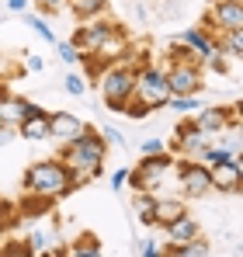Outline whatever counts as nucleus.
Here are the masks:
<instances>
[{
    "label": "nucleus",
    "mask_w": 243,
    "mask_h": 257,
    "mask_svg": "<svg viewBox=\"0 0 243 257\" xmlns=\"http://www.w3.org/2000/svg\"><path fill=\"white\" fill-rule=\"evenodd\" d=\"M97 87H101V97L108 104V111H122V104L132 97V87H136V70L125 66V63H111L97 73Z\"/></svg>",
    "instance_id": "obj_4"
},
{
    "label": "nucleus",
    "mask_w": 243,
    "mask_h": 257,
    "mask_svg": "<svg viewBox=\"0 0 243 257\" xmlns=\"http://www.w3.org/2000/svg\"><path fill=\"white\" fill-rule=\"evenodd\" d=\"M25 101L28 97H14V94H0V125L7 128H18V122L25 118Z\"/></svg>",
    "instance_id": "obj_17"
},
{
    "label": "nucleus",
    "mask_w": 243,
    "mask_h": 257,
    "mask_svg": "<svg viewBox=\"0 0 243 257\" xmlns=\"http://www.w3.org/2000/svg\"><path fill=\"white\" fill-rule=\"evenodd\" d=\"M115 28H118L115 21H94V18H90L83 28L73 32V39H70V42H73V49H77L80 56H94V49L101 45V39H104L108 32H115Z\"/></svg>",
    "instance_id": "obj_9"
},
{
    "label": "nucleus",
    "mask_w": 243,
    "mask_h": 257,
    "mask_svg": "<svg viewBox=\"0 0 243 257\" xmlns=\"http://www.w3.org/2000/svg\"><path fill=\"white\" fill-rule=\"evenodd\" d=\"M14 132H21L25 139H32V143H39V139H49V111L42 108L39 115H28V118H21Z\"/></svg>",
    "instance_id": "obj_18"
},
{
    "label": "nucleus",
    "mask_w": 243,
    "mask_h": 257,
    "mask_svg": "<svg viewBox=\"0 0 243 257\" xmlns=\"http://www.w3.org/2000/svg\"><path fill=\"white\" fill-rule=\"evenodd\" d=\"M167 87L170 94H202L205 70L202 63H167Z\"/></svg>",
    "instance_id": "obj_7"
},
{
    "label": "nucleus",
    "mask_w": 243,
    "mask_h": 257,
    "mask_svg": "<svg viewBox=\"0 0 243 257\" xmlns=\"http://www.w3.org/2000/svg\"><path fill=\"white\" fill-rule=\"evenodd\" d=\"M101 136H104V143H111V146H118V150H129V143H125V136H122L115 125H104L101 128Z\"/></svg>",
    "instance_id": "obj_31"
},
{
    "label": "nucleus",
    "mask_w": 243,
    "mask_h": 257,
    "mask_svg": "<svg viewBox=\"0 0 243 257\" xmlns=\"http://www.w3.org/2000/svg\"><path fill=\"white\" fill-rule=\"evenodd\" d=\"M66 254H73V257H97V254H101V240H97L94 233H80V236L66 247Z\"/></svg>",
    "instance_id": "obj_25"
},
{
    "label": "nucleus",
    "mask_w": 243,
    "mask_h": 257,
    "mask_svg": "<svg viewBox=\"0 0 243 257\" xmlns=\"http://www.w3.org/2000/svg\"><path fill=\"white\" fill-rule=\"evenodd\" d=\"M188 212V205H184V198H160L157 195V205H153V226H167V222H174L177 215Z\"/></svg>",
    "instance_id": "obj_19"
},
{
    "label": "nucleus",
    "mask_w": 243,
    "mask_h": 257,
    "mask_svg": "<svg viewBox=\"0 0 243 257\" xmlns=\"http://www.w3.org/2000/svg\"><path fill=\"white\" fill-rule=\"evenodd\" d=\"M163 229H167V240H170V243H184V240L202 236V226H198V219H195L191 212L177 215V219H174V222H167Z\"/></svg>",
    "instance_id": "obj_15"
},
{
    "label": "nucleus",
    "mask_w": 243,
    "mask_h": 257,
    "mask_svg": "<svg viewBox=\"0 0 243 257\" xmlns=\"http://www.w3.org/2000/svg\"><path fill=\"white\" fill-rule=\"evenodd\" d=\"M63 4H66V0H39V11L42 14H52V11H59Z\"/></svg>",
    "instance_id": "obj_37"
},
{
    "label": "nucleus",
    "mask_w": 243,
    "mask_h": 257,
    "mask_svg": "<svg viewBox=\"0 0 243 257\" xmlns=\"http://www.w3.org/2000/svg\"><path fill=\"white\" fill-rule=\"evenodd\" d=\"M56 157L66 164V171L73 177V188H83V184H90V181L101 177L104 157H108V143H104V136H101L97 128L83 125L80 136H77V139H66Z\"/></svg>",
    "instance_id": "obj_1"
},
{
    "label": "nucleus",
    "mask_w": 243,
    "mask_h": 257,
    "mask_svg": "<svg viewBox=\"0 0 243 257\" xmlns=\"http://www.w3.org/2000/svg\"><path fill=\"white\" fill-rule=\"evenodd\" d=\"M63 87H66V94H73V97H83V94H87V80H83L80 73H66V77H63Z\"/></svg>",
    "instance_id": "obj_28"
},
{
    "label": "nucleus",
    "mask_w": 243,
    "mask_h": 257,
    "mask_svg": "<svg viewBox=\"0 0 243 257\" xmlns=\"http://www.w3.org/2000/svg\"><path fill=\"white\" fill-rule=\"evenodd\" d=\"M195 125L208 139L219 136V132H226V125H229V104H202L195 111Z\"/></svg>",
    "instance_id": "obj_12"
},
{
    "label": "nucleus",
    "mask_w": 243,
    "mask_h": 257,
    "mask_svg": "<svg viewBox=\"0 0 243 257\" xmlns=\"http://www.w3.org/2000/svg\"><path fill=\"white\" fill-rule=\"evenodd\" d=\"M11 136H14V128L0 125V146H7V143H11Z\"/></svg>",
    "instance_id": "obj_41"
},
{
    "label": "nucleus",
    "mask_w": 243,
    "mask_h": 257,
    "mask_svg": "<svg viewBox=\"0 0 243 257\" xmlns=\"http://www.w3.org/2000/svg\"><path fill=\"white\" fill-rule=\"evenodd\" d=\"M11 77H14V66H11V63H7V59L0 56V84H7Z\"/></svg>",
    "instance_id": "obj_38"
},
{
    "label": "nucleus",
    "mask_w": 243,
    "mask_h": 257,
    "mask_svg": "<svg viewBox=\"0 0 243 257\" xmlns=\"http://www.w3.org/2000/svg\"><path fill=\"white\" fill-rule=\"evenodd\" d=\"M25 188H28V195H42V198L56 202V198H66L73 191V177L59 157L56 160L49 157V160H35L25 171Z\"/></svg>",
    "instance_id": "obj_2"
},
{
    "label": "nucleus",
    "mask_w": 243,
    "mask_h": 257,
    "mask_svg": "<svg viewBox=\"0 0 243 257\" xmlns=\"http://www.w3.org/2000/svg\"><path fill=\"white\" fill-rule=\"evenodd\" d=\"M132 97L136 101H143V104H150V111H157L167 104V97H170V87H167V73H163L160 66H139L136 70V87H132Z\"/></svg>",
    "instance_id": "obj_5"
},
{
    "label": "nucleus",
    "mask_w": 243,
    "mask_h": 257,
    "mask_svg": "<svg viewBox=\"0 0 243 257\" xmlns=\"http://www.w3.org/2000/svg\"><path fill=\"white\" fill-rule=\"evenodd\" d=\"M174 171H177V181H181V191H184V195L205 198V195L212 191V171L205 167L202 160H181V157H177Z\"/></svg>",
    "instance_id": "obj_6"
},
{
    "label": "nucleus",
    "mask_w": 243,
    "mask_h": 257,
    "mask_svg": "<svg viewBox=\"0 0 243 257\" xmlns=\"http://www.w3.org/2000/svg\"><path fill=\"white\" fill-rule=\"evenodd\" d=\"M56 49H59V59H63V63H70V66L80 63V52L73 49V42H56Z\"/></svg>",
    "instance_id": "obj_32"
},
{
    "label": "nucleus",
    "mask_w": 243,
    "mask_h": 257,
    "mask_svg": "<svg viewBox=\"0 0 243 257\" xmlns=\"http://www.w3.org/2000/svg\"><path fill=\"white\" fill-rule=\"evenodd\" d=\"M177 39H181V42L188 45V49H191L195 56H198V63H208V59H212V56L219 52V45H215V39H212V35L205 32L202 25H195V28H184V32L177 35Z\"/></svg>",
    "instance_id": "obj_13"
},
{
    "label": "nucleus",
    "mask_w": 243,
    "mask_h": 257,
    "mask_svg": "<svg viewBox=\"0 0 243 257\" xmlns=\"http://www.w3.org/2000/svg\"><path fill=\"white\" fill-rule=\"evenodd\" d=\"M122 115H129V118H136V122H143V118L150 115V104H143V101H136V97H129V101L122 104Z\"/></svg>",
    "instance_id": "obj_27"
},
{
    "label": "nucleus",
    "mask_w": 243,
    "mask_h": 257,
    "mask_svg": "<svg viewBox=\"0 0 243 257\" xmlns=\"http://www.w3.org/2000/svg\"><path fill=\"white\" fill-rule=\"evenodd\" d=\"M18 209H21V215H28V219H39V215H45L52 209V202L42 198V195H25V198L18 202Z\"/></svg>",
    "instance_id": "obj_26"
},
{
    "label": "nucleus",
    "mask_w": 243,
    "mask_h": 257,
    "mask_svg": "<svg viewBox=\"0 0 243 257\" xmlns=\"http://www.w3.org/2000/svg\"><path fill=\"white\" fill-rule=\"evenodd\" d=\"M163 254H170V257H208V254H212V243H208L205 236H195V240H184V243H170V247H163Z\"/></svg>",
    "instance_id": "obj_20"
},
{
    "label": "nucleus",
    "mask_w": 243,
    "mask_h": 257,
    "mask_svg": "<svg viewBox=\"0 0 243 257\" xmlns=\"http://www.w3.org/2000/svg\"><path fill=\"white\" fill-rule=\"evenodd\" d=\"M202 104L205 101L198 97V94H170L163 108H170V111H177V115H195Z\"/></svg>",
    "instance_id": "obj_24"
},
{
    "label": "nucleus",
    "mask_w": 243,
    "mask_h": 257,
    "mask_svg": "<svg viewBox=\"0 0 243 257\" xmlns=\"http://www.w3.org/2000/svg\"><path fill=\"white\" fill-rule=\"evenodd\" d=\"M125 181H129V167L111 171V191H122V188H125Z\"/></svg>",
    "instance_id": "obj_34"
},
{
    "label": "nucleus",
    "mask_w": 243,
    "mask_h": 257,
    "mask_svg": "<svg viewBox=\"0 0 243 257\" xmlns=\"http://www.w3.org/2000/svg\"><path fill=\"white\" fill-rule=\"evenodd\" d=\"M25 25H28V28H32V32L39 35V39H45L49 45L56 42V35H52V28L45 25V18H25Z\"/></svg>",
    "instance_id": "obj_29"
},
{
    "label": "nucleus",
    "mask_w": 243,
    "mask_h": 257,
    "mask_svg": "<svg viewBox=\"0 0 243 257\" xmlns=\"http://www.w3.org/2000/svg\"><path fill=\"white\" fill-rule=\"evenodd\" d=\"M174 164H177V157L167 153V150H160V153H143V160L136 164V171L129 167L125 188H132V191H153L157 195V188L167 181V174L174 171Z\"/></svg>",
    "instance_id": "obj_3"
},
{
    "label": "nucleus",
    "mask_w": 243,
    "mask_h": 257,
    "mask_svg": "<svg viewBox=\"0 0 243 257\" xmlns=\"http://www.w3.org/2000/svg\"><path fill=\"white\" fill-rule=\"evenodd\" d=\"M129 35H125V28H115V32H108L104 39H101V45L94 49V59L101 63V66H111V63H122L125 56H129Z\"/></svg>",
    "instance_id": "obj_11"
},
{
    "label": "nucleus",
    "mask_w": 243,
    "mask_h": 257,
    "mask_svg": "<svg viewBox=\"0 0 243 257\" xmlns=\"http://www.w3.org/2000/svg\"><path fill=\"white\" fill-rule=\"evenodd\" d=\"M195 132H198L195 118H181V122L174 125V143H177V139H188V136H195Z\"/></svg>",
    "instance_id": "obj_30"
},
{
    "label": "nucleus",
    "mask_w": 243,
    "mask_h": 257,
    "mask_svg": "<svg viewBox=\"0 0 243 257\" xmlns=\"http://www.w3.org/2000/svg\"><path fill=\"white\" fill-rule=\"evenodd\" d=\"M132 21H136V25L146 21V7H143V4H132Z\"/></svg>",
    "instance_id": "obj_39"
},
{
    "label": "nucleus",
    "mask_w": 243,
    "mask_h": 257,
    "mask_svg": "<svg viewBox=\"0 0 243 257\" xmlns=\"http://www.w3.org/2000/svg\"><path fill=\"white\" fill-rule=\"evenodd\" d=\"M208 136H202V132H195V136H188V139H177V143H170V150L181 157V160H202L205 150H208Z\"/></svg>",
    "instance_id": "obj_16"
},
{
    "label": "nucleus",
    "mask_w": 243,
    "mask_h": 257,
    "mask_svg": "<svg viewBox=\"0 0 243 257\" xmlns=\"http://www.w3.org/2000/svg\"><path fill=\"white\" fill-rule=\"evenodd\" d=\"M80 132H83V122L77 115H70V111H49V139L66 143V139H77Z\"/></svg>",
    "instance_id": "obj_14"
},
{
    "label": "nucleus",
    "mask_w": 243,
    "mask_h": 257,
    "mask_svg": "<svg viewBox=\"0 0 243 257\" xmlns=\"http://www.w3.org/2000/svg\"><path fill=\"white\" fill-rule=\"evenodd\" d=\"M25 70H28V73H42V70H45V59H42V56H25Z\"/></svg>",
    "instance_id": "obj_35"
},
{
    "label": "nucleus",
    "mask_w": 243,
    "mask_h": 257,
    "mask_svg": "<svg viewBox=\"0 0 243 257\" xmlns=\"http://www.w3.org/2000/svg\"><path fill=\"white\" fill-rule=\"evenodd\" d=\"M139 254H143V257H160L163 250H160L157 240H139Z\"/></svg>",
    "instance_id": "obj_33"
},
{
    "label": "nucleus",
    "mask_w": 243,
    "mask_h": 257,
    "mask_svg": "<svg viewBox=\"0 0 243 257\" xmlns=\"http://www.w3.org/2000/svg\"><path fill=\"white\" fill-rule=\"evenodd\" d=\"M25 7H28V0H7V11H14V14L25 11Z\"/></svg>",
    "instance_id": "obj_40"
},
{
    "label": "nucleus",
    "mask_w": 243,
    "mask_h": 257,
    "mask_svg": "<svg viewBox=\"0 0 243 257\" xmlns=\"http://www.w3.org/2000/svg\"><path fill=\"white\" fill-rule=\"evenodd\" d=\"M139 150H143V153H160V150H163V139H160V136H153V139H146Z\"/></svg>",
    "instance_id": "obj_36"
},
{
    "label": "nucleus",
    "mask_w": 243,
    "mask_h": 257,
    "mask_svg": "<svg viewBox=\"0 0 243 257\" xmlns=\"http://www.w3.org/2000/svg\"><path fill=\"white\" fill-rule=\"evenodd\" d=\"M215 45H219V52H222V56H229V59H240V56H243V28H233V32H219V35H215Z\"/></svg>",
    "instance_id": "obj_21"
},
{
    "label": "nucleus",
    "mask_w": 243,
    "mask_h": 257,
    "mask_svg": "<svg viewBox=\"0 0 243 257\" xmlns=\"http://www.w3.org/2000/svg\"><path fill=\"white\" fill-rule=\"evenodd\" d=\"M153 205H157V195H153V191H136L132 212H136V219H139L143 226H153Z\"/></svg>",
    "instance_id": "obj_23"
},
{
    "label": "nucleus",
    "mask_w": 243,
    "mask_h": 257,
    "mask_svg": "<svg viewBox=\"0 0 243 257\" xmlns=\"http://www.w3.org/2000/svg\"><path fill=\"white\" fill-rule=\"evenodd\" d=\"M219 32H233L243 28V0H212L208 14H205Z\"/></svg>",
    "instance_id": "obj_10"
},
{
    "label": "nucleus",
    "mask_w": 243,
    "mask_h": 257,
    "mask_svg": "<svg viewBox=\"0 0 243 257\" xmlns=\"http://www.w3.org/2000/svg\"><path fill=\"white\" fill-rule=\"evenodd\" d=\"M66 4H70V11H73V18H77V21L101 18V14L108 11V0H66Z\"/></svg>",
    "instance_id": "obj_22"
},
{
    "label": "nucleus",
    "mask_w": 243,
    "mask_h": 257,
    "mask_svg": "<svg viewBox=\"0 0 243 257\" xmlns=\"http://www.w3.org/2000/svg\"><path fill=\"white\" fill-rule=\"evenodd\" d=\"M208 171H212V191L240 195V188H243V160L240 157H229V160H222V164H215Z\"/></svg>",
    "instance_id": "obj_8"
}]
</instances>
